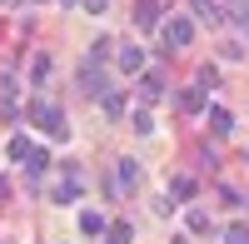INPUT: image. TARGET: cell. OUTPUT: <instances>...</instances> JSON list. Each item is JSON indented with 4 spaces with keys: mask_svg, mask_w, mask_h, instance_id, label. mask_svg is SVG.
I'll return each instance as SVG.
<instances>
[{
    "mask_svg": "<svg viewBox=\"0 0 249 244\" xmlns=\"http://www.w3.org/2000/svg\"><path fill=\"white\" fill-rule=\"evenodd\" d=\"M30 125H40V130H45V135L55 139V145H65V139H70L65 110H60V105H50L45 95H35V100H30Z\"/></svg>",
    "mask_w": 249,
    "mask_h": 244,
    "instance_id": "1",
    "label": "cell"
},
{
    "mask_svg": "<svg viewBox=\"0 0 249 244\" xmlns=\"http://www.w3.org/2000/svg\"><path fill=\"white\" fill-rule=\"evenodd\" d=\"M80 194H85V170H80L75 159H65L60 174L50 179V205H75Z\"/></svg>",
    "mask_w": 249,
    "mask_h": 244,
    "instance_id": "2",
    "label": "cell"
},
{
    "mask_svg": "<svg viewBox=\"0 0 249 244\" xmlns=\"http://www.w3.org/2000/svg\"><path fill=\"white\" fill-rule=\"evenodd\" d=\"M160 35H164V50H184V45L195 40V20H190V15H170V20L160 25Z\"/></svg>",
    "mask_w": 249,
    "mask_h": 244,
    "instance_id": "3",
    "label": "cell"
},
{
    "mask_svg": "<svg viewBox=\"0 0 249 244\" xmlns=\"http://www.w3.org/2000/svg\"><path fill=\"white\" fill-rule=\"evenodd\" d=\"M80 95H85V100H105L110 95V80H105V70H100L95 60L80 65Z\"/></svg>",
    "mask_w": 249,
    "mask_h": 244,
    "instance_id": "4",
    "label": "cell"
},
{
    "mask_svg": "<svg viewBox=\"0 0 249 244\" xmlns=\"http://www.w3.org/2000/svg\"><path fill=\"white\" fill-rule=\"evenodd\" d=\"M115 65L124 75H144V50L135 45V40H124V45H115Z\"/></svg>",
    "mask_w": 249,
    "mask_h": 244,
    "instance_id": "5",
    "label": "cell"
},
{
    "mask_svg": "<svg viewBox=\"0 0 249 244\" xmlns=\"http://www.w3.org/2000/svg\"><path fill=\"white\" fill-rule=\"evenodd\" d=\"M164 10H170V0H135V25L140 30H155Z\"/></svg>",
    "mask_w": 249,
    "mask_h": 244,
    "instance_id": "6",
    "label": "cell"
},
{
    "mask_svg": "<svg viewBox=\"0 0 249 244\" xmlns=\"http://www.w3.org/2000/svg\"><path fill=\"white\" fill-rule=\"evenodd\" d=\"M190 10H195V20H204V25H219L224 20V5H214V0H190Z\"/></svg>",
    "mask_w": 249,
    "mask_h": 244,
    "instance_id": "7",
    "label": "cell"
},
{
    "mask_svg": "<svg viewBox=\"0 0 249 244\" xmlns=\"http://www.w3.org/2000/svg\"><path fill=\"white\" fill-rule=\"evenodd\" d=\"M204 120H210L214 135H230V130H234V115L224 110V105H210V110H204Z\"/></svg>",
    "mask_w": 249,
    "mask_h": 244,
    "instance_id": "8",
    "label": "cell"
},
{
    "mask_svg": "<svg viewBox=\"0 0 249 244\" xmlns=\"http://www.w3.org/2000/svg\"><path fill=\"white\" fill-rule=\"evenodd\" d=\"M50 70H55V60H50L45 50H40V55L30 60V85H45V80H50Z\"/></svg>",
    "mask_w": 249,
    "mask_h": 244,
    "instance_id": "9",
    "label": "cell"
},
{
    "mask_svg": "<svg viewBox=\"0 0 249 244\" xmlns=\"http://www.w3.org/2000/svg\"><path fill=\"white\" fill-rule=\"evenodd\" d=\"M115 179H120V185H130V190L140 185V165H135L130 155H124V159H115Z\"/></svg>",
    "mask_w": 249,
    "mask_h": 244,
    "instance_id": "10",
    "label": "cell"
},
{
    "mask_svg": "<svg viewBox=\"0 0 249 244\" xmlns=\"http://www.w3.org/2000/svg\"><path fill=\"white\" fill-rule=\"evenodd\" d=\"M179 110H184V115H204V90H199V85H190V90L179 95Z\"/></svg>",
    "mask_w": 249,
    "mask_h": 244,
    "instance_id": "11",
    "label": "cell"
},
{
    "mask_svg": "<svg viewBox=\"0 0 249 244\" xmlns=\"http://www.w3.org/2000/svg\"><path fill=\"white\" fill-rule=\"evenodd\" d=\"M30 155H35V145H30L25 135H10L5 139V159H30Z\"/></svg>",
    "mask_w": 249,
    "mask_h": 244,
    "instance_id": "12",
    "label": "cell"
},
{
    "mask_svg": "<svg viewBox=\"0 0 249 244\" xmlns=\"http://www.w3.org/2000/svg\"><path fill=\"white\" fill-rule=\"evenodd\" d=\"M45 165H50V150H35V155L25 159V174H30V185H40V174H45Z\"/></svg>",
    "mask_w": 249,
    "mask_h": 244,
    "instance_id": "13",
    "label": "cell"
},
{
    "mask_svg": "<svg viewBox=\"0 0 249 244\" xmlns=\"http://www.w3.org/2000/svg\"><path fill=\"white\" fill-rule=\"evenodd\" d=\"M140 95H144V100H160V95H164V80H160L155 70H144V75H140Z\"/></svg>",
    "mask_w": 249,
    "mask_h": 244,
    "instance_id": "14",
    "label": "cell"
},
{
    "mask_svg": "<svg viewBox=\"0 0 249 244\" xmlns=\"http://www.w3.org/2000/svg\"><path fill=\"white\" fill-rule=\"evenodd\" d=\"M80 229H85V234H110L105 214H95V209H85V214H80Z\"/></svg>",
    "mask_w": 249,
    "mask_h": 244,
    "instance_id": "15",
    "label": "cell"
},
{
    "mask_svg": "<svg viewBox=\"0 0 249 244\" xmlns=\"http://www.w3.org/2000/svg\"><path fill=\"white\" fill-rule=\"evenodd\" d=\"M214 199H219L224 209H239V205H244V194H239L234 185H214Z\"/></svg>",
    "mask_w": 249,
    "mask_h": 244,
    "instance_id": "16",
    "label": "cell"
},
{
    "mask_svg": "<svg viewBox=\"0 0 249 244\" xmlns=\"http://www.w3.org/2000/svg\"><path fill=\"white\" fill-rule=\"evenodd\" d=\"M195 85H199L204 95H210V90L219 85V70H214V65H199V70H195Z\"/></svg>",
    "mask_w": 249,
    "mask_h": 244,
    "instance_id": "17",
    "label": "cell"
},
{
    "mask_svg": "<svg viewBox=\"0 0 249 244\" xmlns=\"http://www.w3.org/2000/svg\"><path fill=\"white\" fill-rule=\"evenodd\" d=\"M170 194H175V199H190V194H195V179H190V174H175V179H170Z\"/></svg>",
    "mask_w": 249,
    "mask_h": 244,
    "instance_id": "18",
    "label": "cell"
},
{
    "mask_svg": "<svg viewBox=\"0 0 249 244\" xmlns=\"http://www.w3.org/2000/svg\"><path fill=\"white\" fill-rule=\"evenodd\" d=\"M100 110H105L110 120H120V115H124V95H115V90H110L105 100H100Z\"/></svg>",
    "mask_w": 249,
    "mask_h": 244,
    "instance_id": "19",
    "label": "cell"
},
{
    "mask_svg": "<svg viewBox=\"0 0 249 244\" xmlns=\"http://www.w3.org/2000/svg\"><path fill=\"white\" fill-rule=\"evenodd\" d=\"M105 55H115V40H110V35H95V45H90V60H105Z\"/></svg>",
    "mask_w": 249,
    "mask_h": 244,
    "instance_id": "20",
    "label": "cell"
},
{
    "mask_svg": "<svg viewBox=\"0 0 249 244\" xmlns=\"http://www.w3.org/2000/svg\"><path fill=\"white\" fill-rule=\"evenodd\" d=\"M184 225H190V234H204V229H210V214H204V209H190Z\"/></svg>",
    "mask_w": 249,
    "mask_h": 244,
    "instance_id": "21",
    "label": "cell"
},
{
    "mask_svg": "<svg viewBox=\"0 0 249 244\" xmlns=\"http://www.w3.org/2000/svg\"><path fill=\"white\" fill-rule=\"evenodd\" d=\"M224 15H234L239 25H244V20H249V0H224Z\"/></svg>",
    "mask_w": 249,
    "mask_h": 244,
    "instance_id": "22",
    "label": "cell"
},
{
    "mask_svg": "<svg viewBox=\"0 0 249 244\" xmlns=\"http://www.w3.org/2000/svg\"><path fill=\"white\" fill-rule=\"evenodd\" d=\"M135 239V229L130 225H120V219H115V225H110V244H130Z\"/></svg>",
    "mask_w": 249,
    "mask_h": 244,
    "instance_id": "23",
    "label": "cell"
},
{
    "mask_svg": "<svg viewBox=\"0 0 249 244\" xmlns=\"http://www.w3.org/2000/svg\"><path fill=\"white\" fill-rule=\"evenodd\" d=\"M224 244H249V225H230L224 229Z\"/></svg>",
    "mask_w": 249,
    "mask_h": 244,
    "instance_id": "24",
    "label": "cell"
},
{
    "mask_svg": "<svg viewBox=\"0 0 249 244\" xmlns=\"http://www.w3.org/2000/svg\"><path fill=\"white\" fill-rule=\"evenodd\" d=\"M15 95H20V85H15V75H5V80H0V105H10Z\"/></svg>",
    "mask_w": 249,
    "mask_h": 244,
    "instance_id": "25",
    "label": "cell"
},
{
    "mask_svg": "<svg viewBox=\"0 0 249 244\" xmlns=\"http://www.w3.org/2000/svg\"><path fill=\"white\" fill-rule=\"evenodd\" d=\"M135 130H140V135H155V115H150V110H135Z\"/></svg>",
    "mask_w": 249,
    "mask_h": 244,
    "instance_id": "26",
    "label": "cell"
},
{
    "mask_svg": "<svg viewBox=\"0 0 249 244\" xmlns=\"http://www.w3.org/2000/svg\"><path fill=\"white\" fill-rule=\"evenodd\" d=\"M80 5H85L90 15H100V10H105V5H110V0H80Z\"/></svg>",
    "mask_w": 249,
    "mask_h": 244,
    "instance_id": "27",
    "label": "cell"
},
{
    "mask_svg": "<svg viewBox=\"0 0 249 244\" xmlns=\"http://www.w3.org/2000/svg\"><path fill=\"white\" fill-rule=\"evenodd\" d=\"M60 5H80V0H60Z\"/></svg>",
    "mask_w": 249,
    "mask_h": 244,
    "instance_id": "28",
    "label": "cell"
},
{
    "mask_svg": "<svg viewBox=\"0 0 249 244\" xmlns=\"http://www.w3.org/2000/svg\"><path fill=\"white\" fill-rule=\"evenodd\" d=\"M5 5H25V0H5Z\"/></svg>",
    "mask_w": 249,
    "mask_h": 244,
    "instance_id": "29",
    "label": "cell"
},
{
    "mask_svg": "<svg viewBox=\"0 0 249 244\" xmlns=\"http://www.w3.org/2000/svg\"><path fill=\"white\" fill-rule=\"evenodd\" d=\"M244 35H249V20H244Z\"/></svg>",
    "mask_w": 249,
    "mask_h": 244,
    "instance_id": "30",
    "label": "cell"
},
{
    "mask_svg": "<svg viewBox=\"0 0 249 244\" xmlns=\"http://www.w3.org/2000/svg\"><path fill=\"white\" fill-rule=\"evenodd\" d=\"M170 244H184V239H170Z\"/></svg>",
    "mask_w": 249,
    "mask_h": 244,
    "instance_id": "31",
    "label": "cell"
},
{
    "mask_svg": "<svg viewBox=\"0 0 249 244\" xmlns=\"http://www.w3.org/2000/svg\"><path fill=\"white\" fill-rule=\"evenodd\" d=\"M244 165H249V155H244Z\"/></svg>",
    "mask_w": 249,
    "mask_h": 244,
    "instance_id": "32",
    "label": "cell"
}]
</instances>
